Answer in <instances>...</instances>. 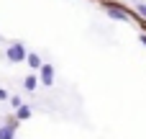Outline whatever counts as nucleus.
Wrapping results in <instances>:
<instances>
[{
  "label": "nucleus",
  "mask_w": 146,
  "mask_h": 139,
  "mask_svg": "<svg viewBox=\"0 0 146 139\" xmlns=\"http://www.w3.org/2000/svg\"><path fill=\"white\" fill-rule=\"evenodd\" d=\"M8 101H10V106H13V108H21V106H23V101H21L18 95H13V98H8Z\"/></svg>",
  "instance_id": "8"
},
{
  "label": "nucleus",
  "mask_w": 146,
  "mask_h": 139,
  "mask_svg": "<svg viewBox=\"0 0 146 139\" xmlns=\"http://www.w3.org/2000/svg\"><path fill=\"white\" fill-rule=\"evenodd\" d=\"M8 98H10V95H8V93H5V90L0 88V101H8Z\"/></svg>",
  "instance_id": "10"
},
{
  "label": "nucleus",
  "mask_w": 146,
  "mask_h": 139,
  "mask_svg": "<svg viewBox=\"0 0 146 139\" xmlns=\"http://www.w3.org/2000/svg\"><path fill=\"white\" fill-rule=\"evenodd\" d=\"M26 62H28V67H31V70H36V72H38V67L44 64V59H41L38 54H33V52H28V54H26Z\"/></svg>",
  "instance_id": "6"
},
{
  "label": "nucleus",
  "mask_w": 146,
  "mask_h": 139,
  "mask_svg": "<svg viewBox=\"0 0 146 139\" xmlns=\"http://www.w3.org/2000/svg\"><path fill=\"white\" fill-rule=\"evenodd\" d=\"M26 46H23V41H10L8 44V49H5V57H8V62H26Z\"/></svg>",
  "instance_id": "1"
},
{
  "label": "nucleus",
  "mask_w": 146,
  "mask_h": 139,
  "mask_svg": "<svg viewBox=\"0 0 146 139\" xmlns=\"http://www.w3.org/2000/svg\"><path fill=\"white\" fill-rule=\"evenodd\" d=\"M141 41H144V46H146V34H144V36H141Z\"/></svg>",
  "instance_id": "11"
},
{
  "label": "nucleus",
  "mask_w": 146,
  "mask_h": 139,
  "mask_svg": "<svg viewBox=\"0 0 146 139\" xmlns=\"http://www.w3.org/2000/svg\"><path fill=\"white\" fill-rule=\"evenodd\" d=\"M31 116H33V108H31V106L23 103L21 108H15V121H26V119H31Z\"/></svg>",
  "instance_id": "5"
},
{
  "label": "nucleus",
  "mask_w": 146,
  "mask_h": 139,
  "mask_svg": "<svg viewBox=\"0 0 146 139\" xmlns=\"http://www.w3.org/2000/svg\"><path fill=\"white\" fill-rule=\"evenodd\" d=\"M15 129H18L15 121H5L0 126V139H15Z\"/></svg>",
  "instance_id": "4"
},
{
  "label": "nucleus",
  "mask_w": 146,
  "mask_h": 139,
  "mask_svg": "<svg viewBox=\"0 0 146 139\" xmlns=\"http://www.w3.org/2000/svg\"><path fill=\"white\" fill-rule=\"evenodd\" d=\"M38 83H41L44 88H51V85H54V64L44 62V64L38 67Z\"/></svg>",
  "instance_id": "2"
},
{
  "label": "nucleus",
  "mask_w": 146,
  "mask_h": 139,
  "mask_svg": "<svg viewBox=\"0 0 146 139\" xmlns=\"http://www.w3.org/2000/svg\"><path fill=\"white\" fill-rule=\"evenodd\" d=\"M23 88H26L28 93H33V90L38 88V75H28V77L23 80Z\"/></svg>",
  "instance_id": "7"
},
{
  "label": "nucleus",
  "mask_w": 146,
  "mask_h": 139,
  "mask_svg": "<svg viewBox=\"0 0 146 139\" xmlns=\"http://www.w3.org/2000/svg\"><path fill=\"white\" fill-rule=\"evenodd\" d=\"M136 10H139V15L146 18V3H136Z\"/></svg>",
  "instance_id": "9"
},
{
  "label": "nucleus",
  "mask_w": 146,
  "mask_h": 139,
  "mask_svg": "<svg viewBox=\"0 0 146 139\" xmlns=\"http://www.w3.org/2000/svg\"><path fill=\"white\" fill-rule=\"evenodd\" d=\"M105 10H108V15L115 18V21H128V13H126L121 5H115V3H105Z\"/></svg>",
  "instance_id": "3"
}]
</instances>
